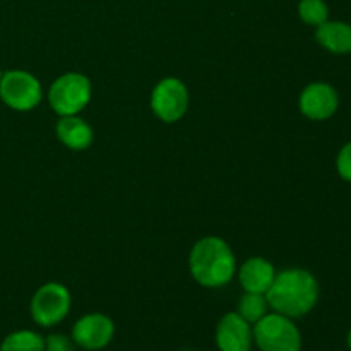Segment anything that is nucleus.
Segmentation results:
<instances>
[{"instance_id":"f257e3e1","label":"nucleus","mask_w":351,"mask_h":351,"mask_svg":"<svg viewBox=\"0 0 351 351\" xmlns=\"http://www.w3.org/2000/svg\"><path fill=\"white\" fill-rule=\"evenodd\" d=\"M269 307L290 319L304 317L319 302V283L307 269L291 267L276 274L266 291Z\"/></svg>"},{"instance_id":"f03ea898","label":"nucleus","mask_w":351,"mask_h":351,"mask_svg":"<svg viewBox=\"0 0 351 351\" xmlns=\"http://www.w3.org/2000/svg\"><path fill=\"white\" fill-rule=\"evenodd\" d=\"M189 267L199 285L206 288H219L232 281L237 271V261L225 240L206 237L192 247Z\"/></svg>"},{"instance_id":"7ed1b4c3","label":"nucleus","mask_w":351,"mask_h":351,"mask_svg":"<svg viewBox=\"0 0 351 351\" xmlns=\"http://www.w3.org/2000/svg\"><path fill=\"white\" fill-rule=\"evenodd\" d=\"M254 343L261 351H302V335L295 322L278 312L266 314L252 328Z\"/></svg>"},{"instance_id":"20e7f679","label":"nucleus","mask_w":351,"mask_h":351,"mask_svg":"<svg viewBox=\"0 0 351 351\" xmlns=\"http://www.w3.org/2000/svg\"><path fill=\"white\" fill-rule=\"evenodd\" d=\"M91 99V81L79 72H67L55 79L48 91V101L60 117L77 115Z\"/></svg>"},{"instance_id":"39448f33","label":"nucleus","mask_w":351,"mask_h":351,"mask_svg":"<svg viewBox=\"0 0 351 351\" xmlns=\"http://www.w3.org/2000/svg\"><path fill=\"white\" fill-rule=\"evenodd\" d=\"M71 304V293L64 285L47 283L31 298V317L41 328H51L67 317Z\"/></svg>"},{"instance_id":"423d86ee","label":"nucleus","mask_w":351,"mask_h":351,"mask_svg":"<svg viewBox=\"0 0 351 351\" xmlns=\"http://www.w3.org/2000/svg\"><path fill=\"white\" fill-rule=\"evenodd\" d=\"M0 98L9 108L29 112L40 105L43 91L40 81L29 72L7 71L3 72L0 81Z\"/></svg>"},{"instance_id":"0eeeda50","label":"nucleus","mask_w":351,"mask_h":351,"mask_svg":"<svg viewBox=\"0 0 351 351\" xmlns=\"http://www.w3.org/2000/svg\"><path fill=\"white\" fill-rule=\"evenodd\" d=\"M151 108L167 123L180 120L189 108V91L184 82L177 77L161 79L151 95Z\"/></svg>"},{"instance_id":"6e6552de","label":"nucleus","mask_w":351,"mask_h":351,"mask_svg":"<svg viewBox=\"0 0 351 351\" xmlns=\"http://www.w3.org/2000/svg\"><path fill=\"white\" fill-rule=\"evenodd\" d=\"M115 335V324L105 314L82 315L72 328V339L82 350L98 351L106 348Z\"/></svg>"},{"instance_id":"1a4fd4ad","label":"nucleus","mask_w":351,"mask_h":351,"mask_svg":"<svg viewBox=\"0 0 351 351\" xmlns=\"http://www.w3.org/2000/svg\"><path fill=\"white\" fill-rule=\"evenodd\" d=\"M300 112L311 120H328L338 112V91L328 82H312L302 91L298 99Z\"/></svg>"},{"instance_id":"9d476101","label":"nucleus","mask_w":351,"mask_h":351,"mask_svg":"<svg viewBox=\"0 0 351 351\" xmlns=\"http://www.w3.org/2000/svg\"><path fill=\"white\" fill-rule=\"evenodd\" d=\"M252 343V324H249L239 312L223 315L216 328V345L219 351H250Z\"/></svg>"},{"instance_id":"9b49d317","label":"nucleus","mask_w":351,"mask_h":351,"mask_svg":"<svg viewBox=\"0 0 351 351\" xmlns=\"http://www.w3.org/2000/svg\"><path fill=\"white\" fill-rule=\"evenodd\" d=\"M240 285L247 293L266 295L276 278L274 266L264 257H250L239 271Z\"/></svg>"},{"instance_id":"f8f14e48","label":"nucleus","mask_w":351,"mask_h":351,"mask_svg":"<svg viewBox=\"0 0 351 351\" xmlns=\"http://www.w3.org/2000/svg\"><path fill=\"white\" fill-rule=\"evenodd\" d=\"M57 136L64 146L74 151L88 149L95 139L91 125L77 115L60 117L57 122Z\"/></svg>"},{"instance_id":"ddd939ff","label":"nucleus","mask_w":351,"mask_h":351,"mask_svg":"<svg viewBox=\"0 0 351 351\" xmlns=\"http://www.w3.org/2000/svg\"><path fill=\"white\" fill-rule=\"evenodd\" d=\"M315 40L335 55L351 53V24L343 21H326L315 31Z\"/></svg>"},{"instance_id":"4468645a","label":"nucleus","mask_w":351,"mask_h":351,"mask_svg":"<svg viewBox=\"0 0 351 351\" xmlns=\"http://www.w3.org/2000/svg\"><path fill=\"white\" fill-rule=\"evenodd\" d=\"M0 351H45V338L29 329L14 331L3 338Z\"/></svg>"},{"instance_id":"2eb2a0df","label":"nucleus","mask_w":351,"mask_h":351,"mask_svg":"<svg viewBox=\"0 0 351 351\" xmlns=\"http://www.w3.org/2000/svg\"><path fill=\"white\" fill-rule=\"evenodd\" d=\"M267 308H269V304H267L266 295L247 293L245 291V295L240 298L239 311L237 312H239L249 324L254 326L267 314Z\"/></svg>"},{"instance_id":"dca6fc26","label":"nucleus","mask_w":351,"mask_h":351,"mask_svg":"<svg viewBox=\"0 0 351 351\" xmlns=\"http://www.w3.org/2000/svg\"><path fill=\"white\" fill-rule=\"evenodd\" d=\"M298 16L308 26H321L329 19V7L324 0H300Z\"/></svg>"},{"instance_id":"f3484780","label":"nucleus","mask_w":351,"mask_h":351,"mask_svg":"<svg viewBox=\"0 0 351 351\" xmlns=\"http://www.w3.org/2000/svg\"><path fill=\"white\" fill-rule=\"evenodd\" d=\"M336 170L343 180L351 184V141L339 149L338 158H336Z\"/></svg>"},{"instance_id":"a211bd4d","label":"nucleus","mask_w":351,"mask_h":351,"mask_svg":"<svg viewBox=\"0 0 351 351\" xmlns=\"http://www.w3.org/2000/svg\"><path fill=\"white\" fill-rule=\"evenodd\" d=\"M45 351H77V345L64 335H50L45 338Z\"/></svg>"},{"instance_id":"6ab92c4d","label":"nucleus","mask_w":351,"mask_h":351,"mask_svg":"<svg viewBox=\"0 0 351 351\" xmlns=\"http://www.w3.org/2000/svg\"><path fill=\"white\" fill-rule=\"evenodd\" d=\"M346 345H348V348L351 351V329H350V332H348V338H346Z\"/></svg>"},{"instance_id":"aec40b11","label":"nucleus","mask_w":351,"mask_h":351,"mask_svg":"<svg viewBox=\"0 0 351 351\" xmlns=\"http://www.w3.org/2000/svg\"><path fill=\"white\" fill-rule=\"evenodd\" d=\"M2 74L3 72H2V69H0V81H2Z\"/></svg>"},{"instance_id":"412c9836","label":"nucleus","mask_w":351,"mask_h":351,"mask_svg":"<svg viewBox=\"0 0 351 351\" xmlns=\"http://www.w3.org/2000/svg\"><path fill=\"white\" fill-rule=\"evenodd\" d=\"M182 351H192V350H182Z\"/></svg>"}]
</instances>
